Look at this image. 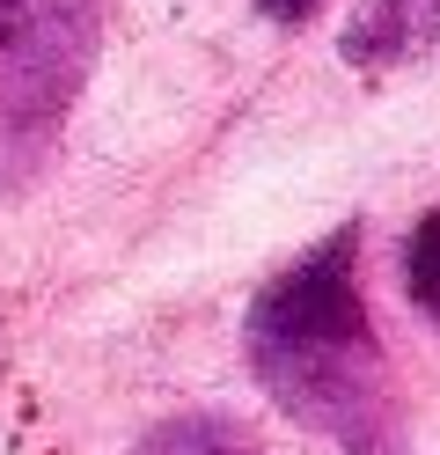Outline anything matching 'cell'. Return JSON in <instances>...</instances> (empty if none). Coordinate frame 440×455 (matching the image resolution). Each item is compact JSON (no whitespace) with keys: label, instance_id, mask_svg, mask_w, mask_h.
<instances>
[{"label":"cell","instance_id":"obj_6","mask_svg":"<svg viewBox=\"0 0 440 455\" xmlns=\"http://www.w3.org/2000/svg\"><path fill=\"white\" fill-rule=\"evenodd\" d=\"M316 8H323V0H257V15H264V22H308Z\"/></svg>","mask_w":440,"mask_h":455},{"label":"cell","instance_id":"obj_3","mask_svg":"<svg viewBox=\"0 0 440 455\" xmlns=\"http://www.w3.org/2000/svg\"><path fill=\"white\" fill-rule=\"evenodd\" d=\"M440 44V0H367L360 15L345 22L338 52L367 74H389V67H411Z\"/></svg>","mask_w":440,"mask_h":455},{"label":"cell","instance_id":"obj_2","mask_svg":"<svg viewBox=\"0 0 440 455\" xmlns=\"http://www.w3.org/2000/svg\"><path fill=\"white\" fill-rule=\"evenodd\" d=\"M103 52V0H0V198L52 169Z\"/></svg>","mask_w":440,"mask_h":455},{"label":"cell","instance_id":"obj_5","mask_svg":"<svg viewBox=\"0 0 440 455\" xmlns=\"http://www.w3.org/2000/svg\"><path fill=\"white\" fill-rule=\"evenodd\" d=\"M404 294H411V308L440 331V206L404 235Z\"/></svg>","mask_w":440,"mask_h":455},{"label":"cell","instance_id":"obj_1","mask_svg":"<svg viewBox=\"0 0 440 455\" xmlns=\"http://www.w3.org/2000/svg\"><path fill=\"white\" fill-rule=\"evenodd\" d=\"M250 375L338 455H404V396L360 287V220L331 228L257 287L243 316Z\"/></svg>","mask_w":440,"mask_h":455},{"label":"cell","instance_id":"obj_4","mask_svg":"<svg viewBox=\"0 0 440 455\" xmlns=\"http://www.w3.org/2000/svg\"><path fill=\"white\" fill-rule=\"evenodd\" d=\"M132 455H264V441L235 411H176L162 426H147Z\"/></svg>","mask_w":440,"mask_h":455}]
</instances>
